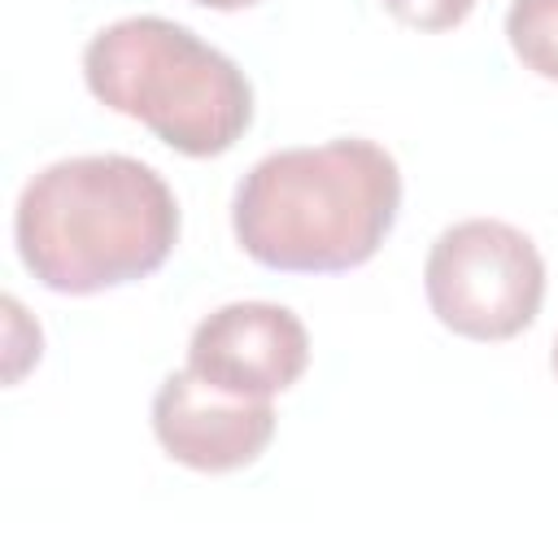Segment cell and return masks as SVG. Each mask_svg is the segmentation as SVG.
<instances>
[{"label": "cell", "instance_id": "8992f818", "mask_svg": "<svg viewBox=\"0 0 558 558\" xmlns=\"http://www.w3.org/2000/svg\"><path fill=\"white\" fill-rule=\"evenodd\" d=\"M153 436L174 462L222 475L253 466L266 453L275 436V405L222 392L183 366L153 392Z\"/></svg>", "mask_w": 558, "mask_h": 558}, {"label": "cell", "instance_id": "3957f363", "mask_svg": "<svg viewBox=\"0 0 558 558\" xmlns=\"http://www.w3.org/2000/svg\"><path fill=\"white\" fill-rule=\"evenodd\" d=\"M83 83L105 109L144 122L183 157H218L253 122L244 70L196 31L157 13L96 31L83 48Z\"/></svg>", "mask_w": 558, "mask_h": 558}, {"label": "cell", "instance_id": "ba28073f", "mask_svg": "<svg viewBox=\"0 0 558 558\" xmlns=\"http://www.w3.org/2000/svg\"><path fill=\"white\" fill-rule=\"evenodd\" d=\"M384 9L414 31H449V26L466 22L475 0H384Z\"/></svg>", "mask_w": 558, "mask_h": 558}, {"label": "cell", "instance_id": "277c9868", "mask_svg": "<svg viewBox=\"0 0 558 558\" xmlns=\"http://www.w3.org/2000/svg\"><path fill=\"white\" fill-rule=\"evenodd\" d=\"M423 288L449 331L466 340H510L541 314L545 262L519 227L466 218L432 240Z\"/></svg>", "mask_w": 558, "mask_h": 558}, {"label": "cell", "instance_id": "7a4b0ae2", "mask_svg": "<svg viewBox=\"0 0 558 558\" xmlns=\"http://www.w3.org/2000/svg\"><path fill=\"white\" fill-rule=\"evenodd\" d=\"M401 209V170L366 135L266 153L231 196L240 248L283 275H336L371 262Z\"/></svg>", "mask_w": 558, "mask_h": 558}, {"label": "cell", "instance_id": "5b68a950", "mask_svg": "<svg viewBox=\"0 0 558 558\" xmlns=\"http://www.w3.org/2000/svg\"><path fill=\"white\" fill-rule=\"evenodd\" d=\"M310 366L305 323L275 301H231L205 314L187 340V371L205 384L270 401Z\"/></svg>", "mask_w": 558, "mask_h": 558}, {"label": "cell", "instance_id": "9c48e42d", "mask_svg": "<svg viewBox=\"0 0 558 558\" xmlns=\"http://www.w3.org/2000/svg\"><path fill=\"white\" fill-rule=\"evenodd\" d=\"M192 4H205V9H222V13H231V9H253V4H262V0H192Z\"/></svg>", "mask_w": 558, "mask_h": 558}, {"label": "cell", "instance_id": "52a82bcc", "mask_svg": "<svg viewBox=\"0 0 558 558\" xmlns=\"http://www.w3.org/2000/svg\"><path fill=\"white\" fill-rule=\"evenodd\" d=\"M506 39L532 74L558 83V0H510Z\"/></svg>", "mask_w": 558, "mask_h": 558}, {"label": "cell", "instance_id": "30bf717a", "mask_svg": "<svg viewBox=\"0 0 558 558\" xmlns=\"http://www.w3.org/2000/svg\"><path fill=\"white\" fill-rule=\"evenodd\" d=\"M549 362H554V375H558V340H554V357Z\"/></svg>", "mask_w": 558, "mask_h": 558}, {"label": "cell", "instance_id": "6da1fadb", "mask_svg": "<svg viewBox=\"0 0 558 558\" xmlns=\"http://www.w3.org/2000/svg\"><path fill=\"white\" fill-rule=\"evenodd\" d=\"M13 244L44 288L92 296L148 279L174 253L179 201L140 157H61L26 179L13 209Z\"/></svg>", "mask_w": 558, "mask_h": 558}]
</instances>
